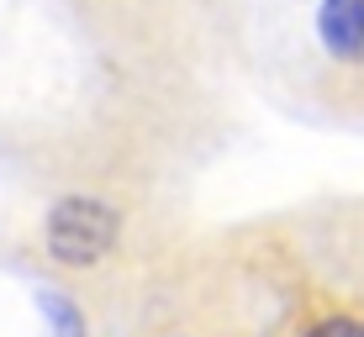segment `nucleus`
Masks as SVG:
<instances>
[{"label":"nucleus","instance_id":"f03ea898","mask_svg":"<svg viewBox=\"0 0 364 337\" xmlns=\"http://www.w3.org/2000/svg\"><path fill=\"white\" fill-rule=\"evenodd\" d=\"M317 32L333 58H359L364 53V0H322Z\"/></svg>","mask_w":364,"mask_h":337},{"label":"nucleus","instance_id":"7ed1b4c3","mask_svg":"<svg viewBox=\"0 0 364 337\" xmlns=\"http://www.w3.org/2000/svg\"><path fill=\"white\" fill-rule=\"evenodd\" d=\"M37 306H43V316H48V337H85V316L58 290H37Z\"/></svg>","mask_w":364,"mask_h":337},{"label":"nucleus","instance_id":"f257e3e1","mask_svg":"<svg viewBox=\"0 0 364 337\" xmlns=\"http://www.w3.org/2000/svg\"><path fill=\"white\" fill-rule=\"evenodd\" d=\"M117 211L106 201H90V195H69V201L53 206V216H48V248H53L58 264H100V258L117 248Z\"/></svg>","mask_w":364,"mask_h":337},{"label":"nucleus","instance_id":"20e7f679","mask_svg":"<svg viewBox=\"0 0 364 337\" xmlns=\"http://www.w3.org/2000/svg\"><path fill=\"white\" fill-rule=\"evenodd\" d=\"M306 337H364V321H348V316H333V321H317Z\"/></svg>","mask_w":364,"mask_h":337}]
</instances>
